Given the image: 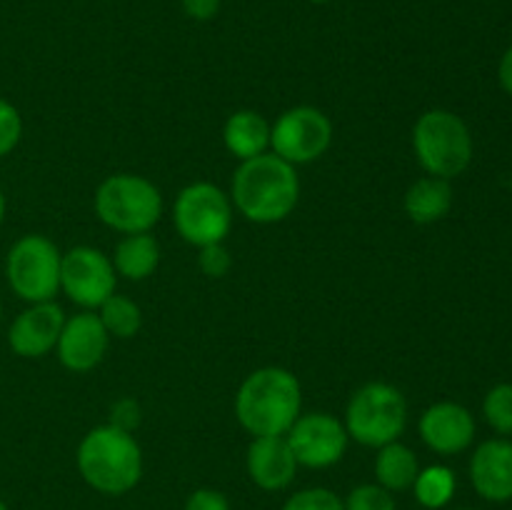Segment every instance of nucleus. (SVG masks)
Masks as SVG:
<instances>
[{"label":"nucleus","instance_id":"nucleus-1","mask_svg":"<svg viewBox=\"0 0 512 510\" xmlns=\"http://www.w3.org/2000/svg\"><path fill=\"white\" fill-rule=\"evenodd\" d=\"M303 413V388L280 365L253 370L235 393V418L253 438L285 435Z\"/></svg>","mask_w":512,"mask_h":510},{"label":"nucleus","instance_id":"nucleus-2","mask_svg":"<svg viewBox=\"0 0 512 510\" xmlns=\"http://www.w3.org/2000/svg\"><path fill=\"white\" fill-rule=\"evenodd\" d=\"M228 195L233 208L250 223L273 225L288 218L298 205L300 178L295 165L265 153L238 165Z\"/></svg>","mask_w":512,"mask_h":510},{"label":"nucleus","instance_id":"nucleus-3","mask_svg":"<svg viewBox=\"0 0 512 510\" xmlns=\"http://www.w3.org/2000/svg\"><path fill=\"white\" fill-rule=\"evenodd\" d=\"M75 465L95 493L125 495L143 478V450L128 430L98 425L80 440Z\"/></svg>","mask_w":512,"mask_h":510},{"label":"nucleus","instance_id":"nucleus-4","mask_svg":"<svg viewBox=\"0 0 512 510\" xmlns=\"http://www.w3.org/2000/svg\"><path fill=\"white\" fill-rule=\"evenodd\" d=\"M413 150L425 173L453 180L473 163V135L453 110L433 108L415 120Z\"/></svg>","mask_w":512,"mask_h":510},{"label":"nucleus","instance_id":"nucleus-5","mask_svg":"<svg viewBox=\"0 0 512 510\" xmlns=\"http://www.w3.org/2000/svg\"><path fill=\"white\" fill-rule=\"evenodd\" d=\"M95 215L123 235L150 233L163 218V193L153 180L135 173H115L95 190Z\"/></svg>","mask_w":512,"mask_h":510},{"label":"nucleus","instance_id":"nucleus-6","mask_svg":"<svg viewBox=\"0 0 512 510\" xmlns=\"http://www.w3.org/2000/svg\"><path fill=\"white\" fill-rule=\"evenodd\" d=\"M343 425L350 440L378 450L405 433L408 400L390 383H365L350 395Z\"/></svg>","mask_w":512,"mask_h":510},{"label":"nucleus","instance_id":"nucleus-7","mask_svg":"<svg viewBox=\"0 0 512 510\" xmlns=\"http://www.w3.org/2000/svg\"><path fill=\"white\" fill-rule=\"evenodd\" d=\"M63 253L50 238L28 233L15 240L5 258V278L10 290L25 303H48L60 290Z\"/></svg>","mask_w":512,"mask_h":510},{"label":"nucleus","instance_id":"nucleus-8","mask_svg":"<svg viewBox=\"0 0 512 510\" xmlns=\"http://www.w3.org/2000/svg\"><path fill=\"white\" fill-rule=\"evenodd\" d=\"M233 200L213 183H190L178 193L173 205L175 230L185 243L203 245L225 243L233 228Z\"/></svg>","mask_w":512,"mask_h":510},{"label":"nucleus","instance_id":"nucleus-9","mask_svg":"<svg viewBox=\"0 0 512 510\" xmlns=\"http://www.w3.org/2000/svg\"><path fill=\"white\" fill-rule=\"evenodd\" d=\"M333 143V123L313 105L290 108L270 125V153L290 165L315 163Z\"/></svg>","mask_w":512,"mask_h":510},{"label":"nucleus","instance_id":"nucleus-10","mask_svg":"<svg viewBox=\"0 0 512 510\" xmlns=\"http://www.w3.org/2000/svg\"><path fill=\"white\" fill-rule=\"evenodd\" d=\"M118 285V273L103 250L75 245L60 260V290L83 310H98Z\"/></svg>","mask_w":512,"mask_h":510},{"label":"nucleus","instance_id":"nucleus-11","mask_svg":"<svg viewBox=\"0 0 512 510\" xmlns=\"http://www.w3.org/2000/svg\"><path fill=\"white\" fill-rule=\"evenodd\" d=\"M290 448H293L295 460L303 468L325 470L338 465L348 453L350 435L345 430L343 420L335 415L323 413H300L293 428L285 433Z\"/></svg>","mask_w":512,"mask_h":510},{"label":"nucleus","instance_id":"nucleus-12","mask_svg":"<svg viewBox=\"0 0 512 510\" xmlns=\"http://www.w3.org/2000/svg\"><path fill=\"white\" fill-rule=\"evenodd\" d=\"M110 335L100 323L95 310H80L78 315L65 318L63 333H60L55 355L60 365L70 373H90L103 363L108 355Z\"/></svg>","mask_w":512,"mask_h":510},{"label":"nucleus","instance_id":"nucleus-13","mask_svg":"<svg viewBox=\"0 0 512 510\" xmlns=\"http://www.w3.org/2000/svg\"><path fill=\"white\" fill-rule=\"evenodd\" d=\"M65 325V310L55 300L30 303L18 318L10 323L8 345L18 358L35 360L53 353Z\"/></svg>","mask_w":512,"mask_h":510},{"label":"nucleus","instance_id":"nucleus-14","mask_svg":"<svg viewBox=\"0 0 512 510\" xmlns=\"http://www.w3.org/2000/svg\"><path fill=\"white\" fill-rule=\"evenodd\" d=\"M420 438L433 453L458 455L468 450L475 440V418L465 405L443 400L420 415Z\"/></svg>","mask_w":512,"mask_h":510},{"label":"nucleus","instance_id":"nucleus-15","mask_svg":"<svg viewBox=\"0 0 512 510\" xmlns=\"http://www.w3.org/2000/svg\"><path fill=\"white\" fill-rule=\"evenodd\" d=\"M245 468H248L250 480L260 490L278 493L293 483L300 465L285 435H268V438L250 440L248 453H245Z\"/></svg>","mask_w":512,"mask_h":510},{"label":"nucleus","instance_id":"nucleus-16","mask_svg":"<svg viewBox=\"0 0 512 510\" xmlns=\"http://www.w3.org/2000/svg\"><path fill=\"white\" fill-rule=\"evenodd\" d=\"M470 483L488 503L512 500V443L505 438L485 440L470 458Z\"/></svg>","mask_w":512,"mask_h":510},{"label":"nucleus","instance_id":"nucleus-17","mask_svg":"<svg viewBox=\"0 0 512 510\" xmlns=\"http://www.w3.org/2000/svg\"><path fill=\"white\" fill-rule=\"evenodd\" d=\"M223 143L240 163L270 153V123L258 110H235L223 125Z\"/></svg>","mask_w":512,"mask_h":510},{"label":"nucleus","instance_id":"nucleus-18","mask_svg":"<svg viewBox=\"0 0 512 510\" xmlns=\"http://www.w3.org/2000/svg\"><path fill=\"white\" fill-rule=\"evenodd\" d=\"M453 185L445 178H435V175H425V178L415 180L408 190H405L403 208L413 223L418 225H433L443 220L453 208Z\"/></svg>","mask_w":512,"mask_h":510},{"label":"nucleus","instance_id":"nucleus-19","mask_svg":"<svg viewBox=\"0 0 512 510\" xmlns=\"http://www.w3.org/2000/svg\"><path fill=\"white\" fill-rule=\"evenodd\" d=\"M115 273L123 275L125 280H148L160 265V243L150 233H133L125 235L113 253Z\"/></svg>","mask_w":512,"mask_h":510},{"label":"nucleus","instance_id":"nucleus-20","mask_svg":"<svg viewBox=\"0 0 512 510\" xmlns=\"http://www.w3.org/2000/svg\"><path fill=\"white\" fill-rule=\"evenodd\" d=\"M420 473V460L413 448H408L400 440L378 448L375 455V483L383 485L390 493H403L413 488L415 478Z\"/></svg>","mask_w":512,"mask_h":510},{"label":"nucleus","instance_id":"nucleus-21","mask_svg":"<svg viewBox=\"0 0 512 510\" xmlns=\"http://www.w3.org/2000/svg\"><path fill=\"white\" fill-rule=\"evenodd\" d=\"M98 318L103 323V328L108 330L110 338L118 340L135 338L140 333V328H143V310L128 295H110L98 308Z\"/></svg>","mask_w":512,"mask_h":510},{"label":"nucleus","instance_id":"nucleus-22","mask_svg":"<svg viewBox=\"0 0 512 510\" xmlns=\"http://www.w3.org/2000/svg\"><path fill=\"white\" fill-rule=\"evenodd\" d=\"M455 488H458V478H455V473L448 465H428V468H420L418 478L413 483L415 500L425 510L445 508L453 500Z\"/></svg>","mask_w":512,"mask_h":510},{"label":"nucleus","instance_id":"nucleus-23","mask_svg":"<svg viewBox=\"0 0 512 510\" xmlns=\"http://www.w3.org/2000/svg\"><path fill=\"white\" fill-rule=\"evenodd\" d=\"M483 415L495 433H512V383H500L488 390L483 400Z\"/></svg>","mask_w":512,"mask_h":510},{"label":"nucleus","instance_id":"nucleus-24","mask_svg":"<svg viewBox=\"0 0 512 510\" xmlns=\"http://www.w3.org/2000/svg\"><path fill=\"white\" fill-rule=\"evenodd\" d=\"M345 510H398L395 493L378 483H363L343 498Z\"/></svg>","mask_w":512,"mask_h":510},{"label":"nucleus","instance_id":"nucleus-25","mask_svg":"<svg viewBox=\"0 0 512 510\" xmlns=\"http://www.w3.org/2000/svg\"><path fill=\"white\" fill-rule=\"evenodd\" d=\"M283 510H345V503L328 488H305L290 495Z\"/></svg>","mask_w":512,"mask_h":510},{"label":"nucleus","instance_id":"nucleus-26","mask_svg":"<svg viewBox=\"0 0 512 510\" xmlns=\"http://www.w3.org/2000/svg\"><path fill=\"white\" fill-rule=\"evenodd\" d=\"M23 138V115L13 103L0 98V158L13 153Z\"/></svg>","mask_w":512,"mask_h":510},{"label":"nucleus","instance_id":"nucleus-27","mask_svg":"<svg viewBox=\"0 0 512 510\" xmlns=\"http://www.w3.org/2000/svg\"><path fill=\"white\" fill-rule=\"evenodd\" d=\"M198 250V265L208 278H225L230 273V268H233V255L225 248V243L203 245Z\"/></svg>","mask_w":512,"mask_h":510},{"label":"nucleus","instance_id":"nucleus-28","mask_svg":"<svg viewBox=\"0 0 512 510\" xmlns=\"http://www.w3.org/2000/svg\"><path fill=\"white\" fill-rule=\"evenodd\" d=\"M185 510H230V500L215 488H198L185 500Z\"/></svg>","mask_w":512,"mask_h":510},{"label":"nucleus","instance_id":"nucleus-29","mask_svg":"<svg viewBox=\"0 0 512 510\" xmlns=\"http://www.w3.org/2000/svg\"><path fill=\"white\" fill-rule=\"evenodd\" d=\"M138 423H140V408L135 400L123 398L113 405V418H110V425L133 433V428H138Z\"/></svg>","mask_w":512,"mask_h":510},{"label":"nucleus","instance_id":"nucleus-30","mask_svg":"<svg viewBox=\"0 0 512 510\" xmlns=\"http://www.w3.org/2000/svg\"><path fill=\"white\" fill-rule=\"evenodd\" d=\"M183 10L188 18L205 23L220 13V0H183Z\"/></svg>","mask_w":512,"mask_h":510},{"label":"nucleus","instance_id":"nucleus-31","mask_svg":"<svg viewBox=\"0 0 512 510\" xmlns=\"http://www.w3.org/2000/svg\"><path fill=\"white\" fill-rule=\"evenodd\" d=\"M498 80L500 85H503L505 93L512 98V45L508 50L503 53V58H500V65H498Z\"/></svg>","mask_w":512,"mask_h":510},{"label":"nucleus","instance_id":"nucleus-32","mask_svg":"<svg viewBox=\"0 0 512 510\" xmlns=\"http://www.w3.org/2000/svg\"><path fill=\"white\" fill-rule=\"evenodd\" d=\"M5 210H8V203H5V195H3V190H0V228H3Z\"/></svg>","mask_w":512,"mask_h":510},{"label":"nucleus","instance_id":"nucleus-33","mask_svg":"<svg viewBox=\"0 0 512 510\" xmlns=\"http://www.w3.org/2000/svg\"><path fill=\"white\" fill-rule=\"evenodd\" d=\"M308 3H315V5H325V3H330V0H308Z\"/></svg>","mask_w":512,"mask_h":510},{"label":"nucleus","instance_id":"nucleus-34","mask_svg":"<svg viewBox=\"0 0 512 510\" xmlns=\"http://www.w3.org/2000/svg\"><path fill=\"white\" fill-rule=\"evenodd\" d=\"M0 510H10L8 505H5V500H0Z\"/></svg>","mask_w":512,"mask_h":510},{"label":"nucleus","instance_id":"nucleus-35","mask_svg":"<svg viewBox=\"0 0 512 510\" xmlns=\"http://www.w3.org/2000/svg\"><path fill=\"white\" fill-rule=\"evenodd\" d=\"M0 318H3V300H0Z\"/></svg>","mask_w":512,"mask_h":510},{"label":"nucleus","instance_id":"nucleus-36","mask_svg":"<svg viewBox=\"0 0 512 510\" xmlns=\"http://www.w3.org/2000/svg\"><path fill=\"white\" fill-rule=\"evenodd\" d=\"M458 510H470V508H458Z\"/></svg>","mask_w":512,"mask_h":510}]
</instances>
